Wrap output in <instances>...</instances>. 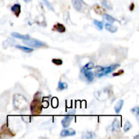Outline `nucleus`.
Masks as SVG:
<instances>
[{
    "label": "nucleus",
    "mask_w": 139,
    "mask_h": 139,
    "mask_svg": "<svg viewBox=\"0 0 139 139\" xmlns=\"http://www.w3.org/2000/svg\"><path fill=\"white\" fill-rule=\"evenodd\" d=\"M13 106L17 110H25L29 106V101L23 95L17 94L13 97Z\"/></svg>",
    "instance_id": "obj_1"
},
{
    "label": "nucleus",
    "mask_w": 139,
    "mask_h": 139,
    "mask_svg": "<svg viewBox=\"0 0 139 139\" xmlns=\"http://www.w3.org/2000/svg\"><path fill=\"white\" fill-rule=\"evenodd\" d=\"M120 66V65L114 64L112 65H110L109 67H103L100 66H97L95 69V75L97 77H101L104 75H106L107 74L111 73L115 69H117L118 67Z\"/></svg>",
    "instance_id": "obj_2"
},
{
    "label": "nucleus",
    "mask_w": 139,
    "mask_h": 139,
    "mask_svg": "<svg viewBox=\"0 0 139 139\" xmlns=\"http://www.w3.org/2000/svg\"><path fill=\"white\" fill-rule=\"evenodd\" d=\"M31 113L33 115H39L42 111V105L39 99L35 98L32 101L30 106Z\"/></svg>",
    "instance_id": "obj_3"
},
{
    "label": "nucleus",
    "mask_w": 139,
    "mask_h": 139,
    "mask_svg": "<svg viewBox=\"0 0 139 139\" xmlns=\"http://www.w3.org/2000/svg\"><path fill=\"white\" fill-rule=\"evenodd\" d=\"M24 44L25 45H27L29 46L33 47H47V45L46 43L43 42V41H39L38 39H29L28 40H25Z\"/></svg>",
    "instance_id": "obj_4"
},
{
    "label": "nucleus",
    "mask_w": 139,
    "mask_h": 139,
    "mask_svg": "<svg viewBox=\"0 0 139 139\" xmlns=\"http://www.w3.org/2000/svg\"><path fill=\"white\" fill-rule=\"evenodd\" d=\"M94 97L100 101H105L110 97L109 91L108 90L98 91V92H94Z\"/></svg>",
    "instance_id": "obj_5"
},
{
    "label": "nucleus",
    "mask_w": 139,
    "mask_h": 139,
    "mask_svg": "<svg viewBox=\"0 0 139 139\" xmlns=\"http://www.w3.org/2000/svg\"><path fill=\"white\" fill-rule=\"evenodd\" d=\"M75 134H76V131L72 128H69V129L62 130L61 132V136L66 137V136H74Z\"/></svg>",
    "instance_id": "obj_6"
},
{
    "label": "nucleus",
    "mask_w": 139,
    "mask_h": 139,
    "mask_svg": "<svg viewBox=\"0 0 139 139\" xmlns=\"http://www.w3.org/2000/svg\"><path fill=\"white\" fill-rule=\"evenodd\" d=\"M73 115H68L67 116H65L64 117V119L62 120L61 123H62V126H63L64 128H68L71 124V122L73 120Z\"/></svg>",
    "instance_id": "obj_7"
},
{
    "label": "nucleus",
    "mask_w": 139,
    "mask_h": 139,
    "mask_svg": "<svg viewBox=\"0 0 139 139\" xmlns=\"http://www.w3.org/2000/svg\"><path fill=\"white\" fill-rule=\"evenodd\" d=\"M73 6L77 11H81L82 8V6L84 3L83 0H71Z\"/></svg>",
    "instance_id": "obj_8"
},
{
    "label": "nucleus",
    "mask_w": 139,
    "mask_h": 139,
    "mask_svg": "<svg viewBox=\"0 0 139 139\" xmlns=\"http://www.w3.org/2000/svg\"><path fill=\"white\" fill-rule=\"evenodd\" d=\"M52 31H58L59 33H65L66 31V28L65 26L61 23H56L54 25L52 28Z\"/></svg>",
    "instance_id": "obj_9"
},
{
    "label": "nucleus",
    "mask_w": 139,
    "mask_h": 139,
    "mask_svg": "<svg viewBox=\"0 0 139 139\" xmlns=\"http://www.w3.org/2000/svg\"><path fill=\"white\" fill-rule=\"evenodd\" d=\"M97 137L96 134L93 132H90V131H85L83 132L82 136V139H90V138H94Z\"/></svg>",
    "instance_id": "obj_10"
},
{
    "label": "nucleus",
    "mask_w": 139,
    "mask_h": 139,
    "mask_svg": "<svg viewBox=\"0 0 139 139\" xmlns=\"http://www.w3.org/2000/svg\"><path fill=\"white\" fill-rule=\"evenodd\" d=\"M20 8H21L20 5L18 4V3H16V4H14V6H12V7L11 8V10L13 12V13L16 15V17H19L20 14V12H21Z\"/></svg>",
    "instance_id": "obj_11"
},
{
    "label": "nucleus",
    "mask_w": 139,
    "mask_h": 139,
    "mask_svg": "<svg viewBox=\"0 0 139 139\" xmlns=\"http://www.w3.org/2000/svg\"><path fill=\"white\" fill-rule=\"evenodd\" d=\"M11 35L15 38L23 39V40H28V39H30V36L29 35H22V34H20V33H16V32L12 33Z\"/></svg>",
    "instance_id": "obj_12"
},
{
    "label": "nucleus",
    "mask_w": 139,
    "mask_h": 139,
    "mask_svg": "<svg viewBox=\"0 0 139 139\" xmlns=\"http://www.w3.org/2000/svg\"><path fill=\"white\" fill-rule=\"evenodd\" d=\"M15 40L12 38H8L3 43V46L4 48H7L8 47H12L15 44Z\"/></svg>",
    "instance_id": "obj_13"
},
{
    "label": "nucleus",
    "mask_w": 139,
    "mask_h": 139,
    "mask_svg": "<svg viewBox=\"0 0 139 139\" xmlns=\"http://www.w3.org/2000/svg\"><path fill=\"white\" fill-rule=\"evenodd\" d=\"M120 126H121V124H120V121L117 119H115L113 123H112V130H113V132L120 130Z\"/></svg>",
    "instance_id": "obj_14"
},
{
    "label": "nucleus",
    "mask_w": 139,
    "mask_h": 139,
    "mask_svg": "<svg viewBox=\"0 0 139 139\" xmlns=\"http://www.w3.org/2000/svg\"><path fill=\"white\" fill-rule=\"evenodd\" d=\"M105 29H106L107 31H109V32H111V33H115V32L117 31V27L111 25L109 23H106L105 25Z\"/></svg>",
    "instance_id": "obj_15"
},
{
    "label": "nucleus",
    "mask_w": 139,
    "mask_h": 139,
    "mask_svg": "<svg viewBox=\"0 0 139 139\" xmlns=\"http://www.w3.org/2000/svg\"><path fill=\"white\" fill-rule=\"evenodd\" d=\"M124 101L123 100H120L117 103L116 105L115 106V111L116 113H119L120 112V111L122 109V106L124 105Z\"/></svg>",
    "instance_id": "obj_16"
},
{
    "label": "nucleus",
    "mask_w": 139,
    "mask_h": 139,
    "mask_svg": "<svg viewBox=\"0 0 139 139\" xmlns=\"http://www.w3.org/2000/svg\"><path fill=\"white\" fill-rule=\"evenodd\" d=\"M84 75L85 77H86L87 79L89 81V82H92L94 78V75L92 72L91 71H84Z\"/></svg>",
    "instance_id": "obj_17"
},
{
    "label": "nucleus",
    "mask_w": 139,
    "mask_h": 139,
    "mask_svg": "<svg viewBox=\"0 0 139 139\" xmlns=\"http://www.w3.org/2000/svg\"><path fill=\"white\" fill-rule=\"evenodd\" d=\"M16 47L18 48V49L20 50L23 51V52H25L26 53H30L33 51V48H31V47H25V46H20V45H17V46H16Z\"/></svg>",
    "instance_id": "obj_18"
},
{
    "label": "nucleus",
    "mask_w": 139,
    "mask_h": 139,
    "mask_svg": "<svg viewBox=\"0 0 139 139\" xmlns=\"http://www.w3.org/2000/svg\"><path fill=\"white\" fill-rule=\"evenodd\" d=\"M94 67V64L93 62H90L87 63L85 66H83L82 69V71L84 72V71H90L91 69H92Z\"/></svg>",
    "instance_id": "obj_19"
},
{
    "label": "nucleus",
    "mask_w": 139,
    "mask_h": 139,
    "mask_svg": "<svg viewBox=\"0 0 139 139\" xmlns=\"http://www.w3.org/2000/svg\"><path fill=\"white\" fill-rule=\"evenodd\" d=\"M103 19L105 20H106V21L109 22V23H113L114 22L116 21V20L113 17H112L111 16H110V15L107 14H103Z\"/></svg>",
    "instance_id": "obj_20"
},
{
    "label": "nucleus",
    "mask_w": 139,
    "mask_h": 139,
    "mask_svg": "<svg viewBox=\"0 0 139 139\" xmlns=\"http://www.w3.org/2000/svg\"><path fill=\"white\" fill-rule=\"evenodd\" d=\"M101 2L102 5L107 10H112L113 9V6H112L111 3L109 2L108 0H102Z\"/></svg>",
    "instance_id": "obj_21"
},
{
    "label": "nucleus",
    "mask_w": 139,
    "mask_h": 139,
    "mask_svg": "<svg viewBox=\"0 0 139 139\" xmlns=\"http://www.w3.org/2000/svg\"><path fill=\"white\" fill-rule=\"evenodd\" d=\"M68 88V85H67V83H65V82H62L61 81L58 82V88L57 90H59V91H61V90H65Z\"/></svg>",
    "instance_id": "obj_22"
},
{
    "label": "nucleus",
    "mask_w": 139,
    "mask_h": 139,
    "mask_svg": "<svg viewBox=\"0 0 139 139\" xmlns=\"http://www.w3.org/2000/svg\"><path fill=\"white\" fill-rule=\"evenodd\" d=\"M94 25L97 27V29H98V30H100V31H101V30H103V23L101 21H98V20H94Z\"/></svg>",
    "instance_id": "obj_23"
},
{
    "label": "nucleus",
    "mask_w": 139,
    "mask_h": 139,
    "mask_svg": "<svg viewBox=\"0 0 139 139\" xmlns=\"http://www.w3.org/2000/svg\"><path fill=\"white\" fill-rule=\"evenodd\" d=\"M94 11L96 12L97 14L100 15L103 14V12H105V10L102 8H100L98 5H95L94 6Z\"/></svg>",
    "instance_id": "obj_24"
},
{
    "label": "nucleus",
    "mask_w": 139,
    "mask_h": 139,
    "mask_svg": "<svg viewBox=\"0 0 139 139\" xmlns=\"http://www.w3.org/2000/svg\"><path fill=\"white\" fill-rule=\"evenodd\" d=\"M132 128V124L129 121H126L125 123V125L124 126V132H127L130 130V128Z\"/></svg>",
    "instance_id": "obj_25"
},
{
    "label": "nucleus",
    "mask_w": 139,
    "mask_h": 139,
    "mask_svg": "<svg viewBox=\"0 0 139 139\" xmlns=\"http://www.w3.org/2000/svg\"><path fill=\"white\" fill-rule=\"evenodd\" d=\"M131 112H132L133 114H134L135 115H136V119H137V120H138V117H139V108H138V106H136V107H134V108L132 109H131Z\"/></svg>",
    "instance_id": "obj_26"
},
{
    "label": "nucleus",
    "mask_w": 139,
    "mask_h": 139,
    "mask_svg": "<svg viewBox=\"0 0 139 139\" xmlns=\"http://www.w3.org/2000/svg\"><path fill=\"white\" fill-rule=\"evenodd\" d=\"M43 2H44V3L45 5L47 7V8L49 9V10H52V11L54 12V8H53V6H52V4H51L47 0H43Z\"/></svg>",
    "instance_id": "obj_27"
},
{
    "label": "nucleus",
    "mask_w": 139,
    "mask_h": 139,
    "mask_svg": "<svg viewBox=\"0 0 139 139\" xmlns=\"http://www.w3.org/2000/svg\"><path fill=\"white\" fill-rule=\"evenodd\" d=\"M58 105V100L56 98H53L52 99V106L54 107V108H56Z\"/></svg>",
    "instance_id": "obj_28"
},
{
    "label": "nucleus",
    "mask_w": 139,
    "mask_h": 139,
    "mask_svg": "<svg viewBox=\"0 0 139 139\" xmlns=\"http://www.w3.org/2000/svg\"><path fill=\"white\" fill-rule=\"evenodd\" d=\"M52 62L56 65H61L62 64V61L58 58H54L52 60Z\"/></svg>",
    "instance_id": "obj_29"
},
{
    "label": "nucleus",
    "mask_w": 139,
    "mask_h": 139,
    "mask_svg": "<svg viewBox=\"0 0 139 139\" xmlns=\"http://www.w3.org/2000/svg\"><path fill=\"white\" fill-rule=\"evenodd\" d=\"M2 130L3 131V132L6 133V134H8V135H9L10 134H12V133L10 132V130H9L8 128H7L6 127V125H5V126H3V127H2Z\"/></svg>",
    "instance_id": "obj_30"
},
{
    "label": "nucleus",
    "mask_w": 139,
    "mask_h": 139,
    "mask_svg": "<svg viewBox=\"0 0 139 139\" xmlns=\"http://www.w3.org/2000/svg\"><path fill=\"white\" fill-rule=\"evenodd\" d=\"M22 120L26 123H29L31 121V117L29 116H22Z\"/></svg>",
    "instance_id": "obj_31"
},
{
    "label": "nucleus",
    "mask_w": 139,
    "mask_h": 139,
    "mask_svg": "<svg viewBox=\"0 0 139 139\" xmlns=\"http://www.w3.org/2000/svg\"><path fill=\"white\" fill-rule=\"evenodd\" d=\"M124 73V71L121 70V71H119V72H118V73H116L113 74V76H116V75H121V74H120V73Z\"/></svg>",
    "instance_id": "obj_32"
},
{
    "label": "nucleus",
    "mask_w": 139,
    "mask_h": 139,
    "mask_svg": "<svg viewBox=\"0 0 139 139\" xmlns=\"http://www.w3.org/2000/svg\"><path fill=\"white\" fill-rule=\"evenodd\" d=\"M134 8V3H132L131 4V6L130 7V10H133V8Z\"/></svg>",
    "instance_id": "obj_33"
},
{
    "label": "nucleus",
    "mask_w": 139,
    "mask_h": 139,
    "mask_svg": "<svg viewBox=\"0 0 139 139\" xmlns=\"http://www.w3.org/2000/svg\"><path fill=\"white\" fill-rule=\"evenodd\" d=\"M24 2H26V3H29V2H30L31 1V0H23Z\"/></svg>",
    "instance_id": "obj_34"
},
{
    "label": "nucleus",
    "mask_w": 139,
    "mask_h": 139,
    "mask_svg": "<svg viewBox=\"0 0 139 139\" xmlns=\"http://www.w3.org/2000/svg\"><path fill=\"white\" fill-rule=\"evenodd\" d=\"M138 137H139V135H137V136L134 137V138H138Z\"/></svg>",
    "instance_id": "obj_35"
},
{
    "label": "nucleus",
    "mask_w": 139,
    "mask_h": 139,
    "mask_svg": "<svg viewBox=\"0 0 139 139\" xmlns=\"http://www.w3.org/2000/svg\"><path fill=\"white\" fill-rule=\"evenodd\" d=\"M0 138H1V136H0Z\"/></svg>",
    "instance_id": "obj_36"
}]
</instances>
